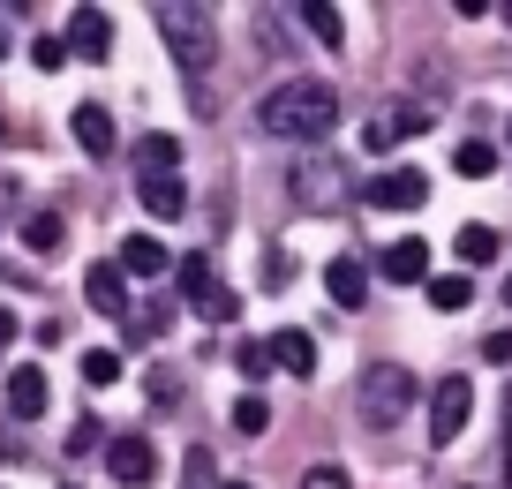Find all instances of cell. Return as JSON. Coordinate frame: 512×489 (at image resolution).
Here are the masks:
<instances>
[{
	"label": "cell",
	"mask_w": 512,
	"mask_h": 489,
	"mask_svg": "<svg viewBox=\"0 0 512 489\" xmlns=\"http://www.w3.org/2000/svg\"><path fill=\"white\" fill-rule=\"evenodd\" d=\"M467 301H475V279H467V271H437L430 279V309L437 316H460Z\"/></svg>",
	"instance_id": "obj_20"
},
{
	"label": "cell",
	"mask_w": 512,
	"mask_h": 489,
	"mask_svg": "<svg viewBox=\"0 0 512 489\" xmlns=\"http://www.w3.org/2000/svg\"><path fill=\"white\" fill-rule=\"evenodd\" d=\"M136 196H144V211H151V219H181V211H189V189H181V174L136 181Z\"/></svg>",
	"instance_id": "obj_17"
},
{
	"label": "cell",
	"mask_w": 512,
	"mask_h": 489,
	"mask_svg": "<svg viewBox=\"0 0 512 489\" xmlns=\"http://www.w3.org/2000/svg\"><path fill=\"white\" fill-rule=\"evenodd\" d=\"M0 459H16V444H8V429H0Z\"/></svg>",
	"instance_id": "obj_35"
},
{
	"label": "cell",
	"mask_w": 512,
	"mask_h": 489,
	"mask_svg": "<svg viewBox=\"0 0 512 489\" xmlns=\"http://www.w3.org/2000/svg\"><path fill=\"white\" fill-rule=\"evenodd\" d=\"M505 143H512V121H505Z\"/></svg>",
	"instance_id": "obj_41"
},
{
	"label": "cell",
	"mask_w": 512,
	"mask_h": 489,
	"mask_svg": "<svg viewBox=\"0 0 512 489\" xmlns=\"http://www.w3.org/2000/svg\"><path fill=\"white\" fill-rule=\"evenodd\" d=\"M256 128H264V136H279V143L317 151V143L339 128V91H332L324 76H294V83H279V91H264Z\"/></svg>",
	"instance_id": "obj_1"
},
{
	"label": "cell",
	"mask_w": 512,
	"mask_h": 489,
	"mask_svg": "<svg viewBox=\"0 0 512 489\" xmlns=\"http://www.w3.org/2000/svg\"><path fill=\"white\" fill-rule=\"evenodd\" d=\"M452 249H460L467 271H475V264H497V226H460V241H452Z\"/></svg>",
	"instance_id": "obj_24"
},
{
	"label": "cell",
	"mask_w": 512,
	"mask_h": 489,
	"mask_svg": "<svg viewBox=\"0 0 512 489\" xmlns=\"http://www.w3.org/2000/svg\"><path fill=\"white\" fill-rule=\"evenodd\" d=\"M113 377H121V354H113V347H91V354H83V384H113Z\"/></svg>",
	"instance_id": "obj_28"
},
{
	"label": "cell",
	"mask_w": 512,
	"mask_h": 489,
	"mask_svg": "<svg viewBox=\"0 0 512 489\" xmlns=\"http://www.w3.org/2000/svg\"><path fill=\"white\" fill-rule=\"evenodd\" d=\"M377 264H384V279H400V286H430V241H422V234H407V241H384V256H377Z\"/></svg>",
	"instance_id": "obj_11"
},
{
	"label": "cell",
	"mask_w": 512,
	"mask_h": 489,
	"mask_svg": "<svg viewBox=\"0 0 512 489\" xmlns=\"http://www.w3.org/2000/svg\"><path fill=\"white\" fill-rule=\"evenodd\" d=\"M8 339H16V316H8V309H0V347H8Z\"/></svg>",
	"instance_id": "obj_34"
},
{
	"label": "cell",
	"mask_w": 512,
	"mask_h": 489,
	"mask_svg": "<svg viewBox=\"0 0 512 489\" xmlns=\"http://www.w3.org/2000/svg\"><path fill=\"white\" fill-rule=\"evenodd\" d=\"M302 489H347V474H339V467H309Z\"/></svg>",
	"instance_id": "obj_32"
},
{
	"label": "cell",
	"mask_w": 512,
	"mask_h": 489,
	"mask_svg": "<svg viewBox=\"0 0 512 489\" xmlns=\"http://www.w3.org/2000/svg\"><path fill=\"white\" fill-rule=\"evenodd\" d=\"M272 362L287 369V377H309V369H317V339L309 332H272Z\"/></svg>",
	"instance_id": "obj_19"
},
{
	"label": "cell",
	"mask_w": 512,
	"mask_h": 489,
	"mask_svg": "<svg viewBox=\"0 0 512 489\" xmlns=\"http://www.w3.org/2000/svg\"><path fill=\"white\" fill-rule=\"evenodd\" d=\"M430 121H437L430 106H400V113H377V121H369V151H392L400 136H422Z\"/></svg>",
	"instance_id": "obj_14"
},
{
	"label": "cell",
	"mask_w": 512,
	"mask_h": 489,
	"mask_svg": "<svg viewBox=\"0 0 512 489\" xmlns=\"http://www.w3.org/2000/svg\"><path fill=\"white\" fill-rule=\"evenodd\" d=\"M287 189H294V211H317V219H332V211H347L354 196V166L339 151H302L294 158V174H287Z\"/></svg>",
	"instance_id": "obj_2"
},
{
	"label": "cell",
	"mask_w": 512,
	"mask_h": 489,
	"mask_svg": "<svg viewBox=\"0 0 512 489\" xmlns=\"http://www.w3.org/2000/svg\"><path fill=\"white\" fill-rule=\"evenodd\" d=\"M482 354H490V362L505 369V362H512V332H490V339H482Z\"/></svg>",
	"instance_id": "obj_33"
},
{
	"label": "cell",
	"mask_w": 512,
	"mask_h": 489,
	"mask_svg": "<svg viewBox=\"0 0 512 489\" xmlns=\"http://www.w3.org/2000/svg\"><path fill=\"white\" fill-rule=\"evenodd\" d=\"M324 294H332L339 309H362L369 301V264L362 256H332V264H324Z\"/></svg>",
	"instance_id": "obj_12"
},
{
	"label": "cell",
	"mask_w": 512,
	"mask_h": 489,
	"mask_svg": "<svg viewBox=\"0 0 512 489\" xmlns=\"http://www.w3.org/2000/svg\"><path fill=\"white\" fill-rule=\"evenodd\" d=\"M159 38H166V53L181 61V76H189V83H204V76H211V61H219V31H211V8L166 0V8H159Z\"/></svg>",
	"instance_id": "obj_4"
},
{
	"label": "cell",
	"mask_w": 512,
	"mask_h": 489,
	"mask_svg": "<svg viewBox=\"0 0 512 489\" xmlns=\"http://www.w3.org/2000/svg\"><path fill=\"white\" fill-rule=\"evenodd\" d=\"M23 241H31L38 256H53L68 241V226H61V211H31V219H23Z\"/></svg>",
	"instance_id": "obj_23"
},
{
	"label": "cell",
	"mask_w": 512,
	"mask_h": 489,
	"mask_svg": "<svg viewBox=\"0 0 512 489\" xmlns=\"http://www.w3.org/2000/svg\"><path fill=\"white\" fill-rule=\"evenodd\" d=\"M452 174H467V181H490V174H497V151H490L482 136H467L460 151H452Z\"/></svg>",
	"instance_id": "obj_22"
},
{
	"label": "cell",
	"mask_w": 512,
	"mask_h": 489,
	"mask_svg": "<svg viewBox=\"0 0 512 489\" xmlns=\"http://www.w3.org/2000/svg\"><path fill=\"white\" fill-rule=\"evenodd\" d=\"M159 174H181V143L174 136H144L136 143V181H159Z\"/></svg>",
	"instance_id": "obj_18"
},
{
	"label": "cell",
	"mask_w": 512,
	"mask_h": 489,
	"mask_svg": "<svg viewBox=\"0 0 512 489\" xmlns=\"http://www.w3.org/2000/svg\"><path fill=\"white\" fill-rule=\"evenodd\" d=\"M31 61H38V68H61V61H68V38H38Z\"/></svg>",
	"instance_id": "obj_31"
},
{
	"label": "cell",
	"mask_w": 512,
	"mask_h": 489,
	"mask_svg": "<svg viewBox=\"0 0 512 489\" xmlns=\"http://www.w3.org/2000/svg\"><path fill=\"white\" fill-rule=\"evenodd\" d=\"M83 301H91L98 316H128V279H121V264H91V271H83Z\"/></svg>",
	"instance_id": "obj_13"
},
{
	"label": "cell",
	"mask_w": 512,
	"mask_h": 489,
	"mask_svg": "<svg viewBox=\"0 0 512 489\" xmlns=\"http://www.w3.org/2000/svg\"><path fill=\"white\" fill-rule=\"evenodd\" d=\"M467 489H475V482H467Z\"/></svg>",
	"instance_id": "obj_42"
},
{
	"label": "cell",
	"mask_w": 512,
	"mask_h": 489,
	"mask_svg": "<svg viewBox=\"0 0 512 489\" xmlns=\"http://www.w3.org/2000/svg\"><path fill=\"white\" fill-rule=\"evenodd\" d=\"M68 128H76V143L91 158H113V113L106 106H76V113H68Z\"/></svg>",
	"instance_id": "obj_16"
},
{
	"label": "cell",
	"mask_w": 512,
	"mask_h": 489,
	"mask_svg": "<svg viewBox=\"0 0 512 489\" xmlns=\"http://www.w3.org/2000/svg\"><path fill=\"white\" fill-rule=\"evenodd\" d=\"M497 16H505V23H512V0H505V8H497Z\"/></svg>",
	"instance_id": "obj_38"
},
{
	"label": "cell",
	"mask_w": 512,
	"mask_h": 489,
	"mask_svg": "<svg viewBox=\"0 0 512 489\" xmlns=\"http://www.w3.org/2000/svg\"><path fill=\"white\" fill-rule=\"evenodd\" d=\"M181 489H219V467H211V452H189V467H181Z\"/></svg>",
	"instance_id": "obj_29"
},
{
	"label": "cell",
	"mask_w": 512,
	"mask_h": 489,
	"mask_svg": "<svg viewBox=\"0 0 512 489\" xmlns=\"http://www.w3.org/2000/svg\"><path fill=\"white\" fill-rule=\"evenodd\" d=\"M505 437H512V399H505ZM505 452H512V444H505Z\"/></svg>",
	"instance_id": "obj_36"
},
{
	"label": "cell",
	"mask_w": 512,
	"mask_h": 489,
	"mask_svg": "<svg viewBox=\"0 0 512 489\" xmlns=\"http://www.w3.org/2000/svg\"><path fill=\"white\" fill-rule=\"evenodd\" d=\"M467 414H475V384H467V377H445V384L430 392V444H437V452L467 429Z\"/></svg>",
	"instance_id": "obj_7"
},
{
	"label": "cell",
	"mask_w": 512,
	"mask_h": 489,
	"mask_svg": "<svg viewBox=\"0 0 512 489\" xmlns=\"http://www.w3.org/2000/svg\"><path fill=\"white\" fill-rule=\"evenodd\" d=\"M0 61H8V31H0Z\"/></svg>",
	"instance_id": "obj_37"
},
{
	"label": "cell",
	"mask_w": 512,
	"mask_h": 489,
	"mask_svg": "<svg viewBox=\"0 0 512 489\" xmlns=\"http://www.w3.org/2000/svg\"><path fill=\"white\" fill-rule=\"evenodd\" d=\"M68 53H83V61H106L113 53V16L106 8H76V16H68Z\"/></svg>",
	"instance_id": "obj_10"
},
{
	"label": "cell",
	"mask_w": 512,
	"mask_h": 489,
	"mask_svg": "<svg viewBox=\"0 0 512 489\" xmlns=\"http://www.w3.org/2000/svg\"><path fill=\"white\" fill-rule=\"evenodd\" d=\"M121 271H128V279H166V271H174V256H166L151 234H128V241H121Z\"/></svg>",
	"instance_id": "obj_15"
},
{
	"label": "cell",
	"mask_w": 512,
	"mask_h": 489,
	"mask_svg": "<svg viewBox=\"0 0 512 489\" xmlns=\"http://www.w3.org/2000/svg\"><path fill=\"white\" fill-rule=\"evenodd\" d=\"M362 204L369 211H422L430 204V174H422V166H392V174L362 181Z\"/></svg>",
	"instance_id": "obj_6"
},
{
	"label": "cell",
	"mask_w": 512,
	"mask_h": 489,
	"mask_svg": "<svg viewBox=\"0 0 512 489\" xmlns=\"http://www.w3.org/2000/svg\"><path fill=\"white\" fill-rule=\"evenodd\" d=\"M0 392H8V399H0V407H8V422H38V414H46V369H31V362L8 369V384H0Z\"/></svg>",
	"instance_id": "obj_9"
},
{
	"label": "cell",
	"mask_w": 512,
	"mask_h": 489,
	"mask_svg": "<svg viewBox=\"0 0 512 489\" xmlns=\"http://www.w3.org/2000/svg\"><path fill=\"white\" fill-rule=\"evenodd\" d=\"M234 429H241V437H264V429H272V407H264L256 392H241L234 399Z\"/></svg>",
	"instance_id": "obj_25"
},
{
	"label": "cell",
	"mask_w": 512,
	"mask_h": 489,
	"mask_svg": "<svg viewBox=\"0 0 512 489\" xmlns=\"http://www.w3.org/2000/svg\"><path fill=\"white\" fill-rule=\"evenodd\" d=\"M128 324H136V332H128V339H159L166 324H174V309H166V301H144V309L128 316Z\"/></svg>",
	"instance_id": "obj_27"
},
{
	"label": "cell",
	"mask_w": 512,
	"mask_h": 489,
	"mask_svg": "<svg viewBox=\"0 0 512 489\" xmlns=\"http://www.w3.org/2000/svg\"><path fill=\"white\" fill-rule=\"evenodd\" d=\"M234 362H241V377H249V384H256V377H272V369H279L264 339H241V347H234Z\"/></svg>",
	"instance_id": "obj_26"
},
{
	"label": "cell",
	"mask_w": 512,
	"mask_h": 489,
	"mask_svg": "<svg viewBox=\"0 0 512 489\" xmlns=\"http://www.w3.org/2000/svg\"><path fill=\"white\" fill-rule=\"evenodd\" d=\"M294 16H302V23H309V31H317V38H324V46H347V16H339L332 0H302V8H294Z\"/></svg>",
	"instance_id": "obj_21"
},
{
	"label": "cell",
	"mask_w": 512,
	"mask_h": 489,
	"mask_svg": "<svg viewBox=\"0 0 512 489\" xmlns=\"http://www.w3.org/2000/svg\"><path fill=\"white\" fill-rule=\"evenodd\" d=\"M505 309H512V279H505Z\"/></svg>",
	"instance_id": "obj_39"
},
{
	"label": "cell",
	"mask_w": 512,
	"mask_h": 489,
	"mask_svg": "<svg viewBox=\"0 0 512 489\" xmlns=\"http://www.w3.org/2000/svg\"><path fill=\"white\" fill-rule=\"evenodd\" d=\"M174 286H181V301H189L204 324H234L241 301H234V286L211 271V256H181V264H174Z\"/></svg>",
	"instance_id": "obj_5"
},
{
	"label": "cell",
	"mask_w": 512,
	"mask_h": 489,
	"mask_svg": "<svg viewBox=\"0 0 512 489\" xmlns=\"http://www.w3.org/2000/svg\"><path fill=\"white\" fill-rule=\"evenodd\" d=\"M106 467L121 489H151L159 482V452H151V437H113L106 444Z\"/></svg>",
	"instance_id": "obj_8"
},
{
	"label": "cell",
	"mask_w": 512,
	"mask_h": 489,
	"mask_svg": "<svg viewBox=\"0 0 512 489\" xmlns=\"http://www.w3.org/2000/svg\"><path fill=\"white\" fill-rule=\"evenodd\" d=\"M226 489H249V482H226Z\"/></svg>",
	"instance_id": "obj_40"
},
{
	"label": "cell",
	"mask_w": 512,
	"mask_h": 489,
	"mask_svg": "<svg viewBox=\"0 0 512 489\" xmlns=\"http://www.w3.org/2000/svg\"><path fill=\"white\" fill-rule=\"evenodd\" d=\"M106 444V429H98V414H83L76 429H68V452H98Z\"/></svg>",
	"instance_id": "obj_30"
},
{
	"label": "cell",
	"mask_w": 512,
	"mask_h": 489,
	"mask_svg": "<svg viewBox=\"0 0 512 489\" xmlns=\"http://www.w3.org/2000/svg\"><path fill=\"white\" fill-rule=\"evenodd\" d=\"M354 414H362V429H400L407 414H415V369L369 362L362 377H354Z\"/></svg>",
	"instance_id": "obj_3"
}]
</instances>
